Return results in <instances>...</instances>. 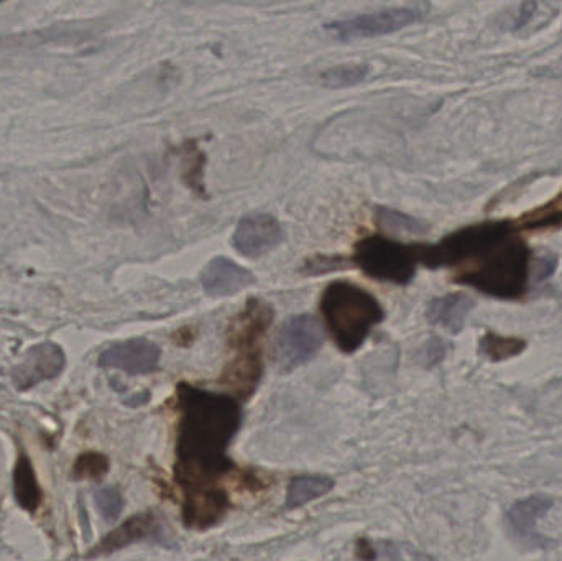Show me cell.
Segmentation results:
<instances>
[{
    "label": "cell",
    "mask_w": 562,
    "mask_h": 561,
    "mask_svg": "<svg viewBox=\"0 0 562 561\" xmlns=\"http://www.w3.org/2000/svg\"><path fill=\"white\" fill-rule=\"evenodd\" d=\"M421 265L449 269L457 285L518 302L530 290L533 251L512 221H485L423 244Z\"/></svg>",
    "instance_id": "6da1fadb"
},
{
    "label": "cell",
    "mask_w": 562,
    "mask_h": 561,
    "mask_svg": "<svg viewBox=\"0 0 562 561\" xmlns=\"http://www.w3.org/2000/svg\"><path fill=\"white\" fill-rule=\"evenodd\" d=\"M176 408L181 417L175 481L183 497L224 491L219 481L235 468L227 448L242 427L239 400L181 382L176 389Z\"/></svg>",
    "instance_id": "7a4b0ae2"
},
{
    "label": "cell",
    "mask_w": 562,
    "mask_h": 561,
    "mask_svg": "<svg viewBox=\"0 0 562 561\" xmlns=\"http://www.w3.org/2000/svg\"><path fill=\"white\" fill-rule=\"evenodd\" d=\"M319 310L337 348L346 354L355 353L370 331L385 320L382 303L365 288L346 280L329 283L319 300Z\"/></svg>",
    "instance_id": "3957f363"
},
{
    "label": "cell",
    "mask_w": 562,
    "mask_h": 561,
    "mask_svg": "<svg viewBox=\"0 0 562 561\" xmlns=\"http://www.w3.org/2000/svg\"><path fill=\"white\" fill-rule=\"evenodd\" d=\"M272 321V306L258 298H250L229 326V348L234 357L219 382L242 399L254 394L262 379V339Z\"/></svg>",
    "instance_id": "277c9868"
},
{
    "label": "cell",
    "mask_w": 562,
    "mask_h": 561,
    "mask_svg": "<svg viewBox=\"0 0 562 561\" xmlns=\"http://www.w3.org/2000/svg\"><path fill=\"white\" fill-rule=\"evenodd\" d=\"M421 252L423 244H405L390 237L369 236L355 244L354 255L349 260L370 279L408 285L421 265Z\"/></svg>",
    "instance_id": "5b68a950"
},
{
    "label": "cell",
    "mask_w": 562,
    "mask_h": 561,
    "mask_svg": "<svg viewBox=\"0 0 562 561\" xmlns=\"http://www.w3.org/2000/svg\"><path fill=\"white\" fill-rule=\"evenodd\" d=\"M323 341V328L314 316H291L281 325L275 338V362L281 371H293L311 361L323 346Z\"/></svg>",
    "instance_id": "8992f818"
},
{
    "label": "cell",
    "mask_w": 562,
    "mask_h": 561,
    "mask_svg": "<svg viewBox=\"0 0 562 561\" xmlns=\"http://www.w3.org/2000/svg\"><path fill=\"white\" fill-rule=\"evenodd\" d=\"M421 17V10L415 7H393L372 14L357 15L352 19L336 20L326 25V30L341 42H352L390 35L420 22Z\"/></svg>",
    "instance_id": "52a82bcc"
},
{
    "label": "cell",
    "mask_w": 562,
    "mask_h": 561,
    "mask_svg": "<svg viewBox=\"0 0 562 561\" xmlns=\"http://www.w3.org/2000/svg\"><path fill=\"white\" fill-rule=\"evenodd\" d=\"M283 236L278 219L265 213L249 214L237 224L232 234V246L247 259H258L280 246Z\"/></svg>",
    "instance_id": "ba28073f"
},
{
    "label": "cell",
    "mask_w": 562,
    "mask_h": 561,
    "mask_svg": "<svg viewBox=\"0 0 562 561\" xmlns=\"http://www.w3.org/2000/svg\"><path fill=\"white\" fill-rule=\"evenodd\" d=\"M66 366L65 351L58 344H37L28 349L24 359L12 369V384L19 390H30L35 385L60 376Z\"/></svg>",
    "instance_id": "9c48e42d"
},
{
    "label": "cell",
    "mask_w": 562,
    "mask_h": 561,
    "mask_svg": "<svg viewBox=\"0 0 562 561\" xmlns=\"http://www.w3.org/2000/svg\"><path fill=\"white\" fill-rule=\"evenodd\" d=\"M160 348L148 339H129L114 344L99 356V366L119 369L130 376L150 374L160 366Z\"/></svg>",
    "instance_id": "30bf717a"
},
{
    "label": "cell",
    "mask_w": 562,
    "mask_h": 561,
    "mask_svg": "<svg viewBox=\"0 0 562 561\" xmlns=\"http://www.w3.org/2000/svg\"><path fill=\"white\" fill-rule=\"evenodd\" d=\"M255 275L242 265L235 264L227 257H216L209 260L208 265L201 272V285L209 297H232L245 288L252 287Z\"/></svg>",
    "instance_id": "8fae6325"
},
{
    "label": "cell",
    "mask_w": 562,
    "mask_h": 561,
    "mask_svg": "<svg viewBox=\"0 0 562 561\" xmlns=\"http://www.w3.org/2000/svg\"><path fill=\"white\" fill-rule=\"evenodd\" d=\"M160 532H162L160 519L153 512L134 515L129 520H125L124 524L119 525L116 530H112L111 534L102 538L93 552L89 553V557L109 555L120 548L129 547L132 543L158 537V535H162Z\"/></svg>",
    "instance_id": "7c38bea8"
},
{
    "label": "cell",
    "mask_w": 562,
    "mask_h": 561,
    "mask_svg": "<svg viewBox=\"0 0 562 561\" xmlns=\"http://www.w3.org/2000/svg\"><path fill=\"white\" fill-rule=\"evenodd\" d=\"M553 504V499L546 494H535V496L516 501L507 512L510 530L523 542L541 545L538 534H536V524H538V519H541L553 507Z\"/></svg>",
    "instance_id": "4fadbf2b"
},
{
    "label": "cell",
    "mask_w": 562,
    "mask_h": 561,
    "mask_svg": "<svg viewBox=\"0 0 562 561\" xmlns=\"http://www.w3.org/2000/svg\"><path fill=\"white\" fill-rule=\"evenodd\" d=\"M472 306L474 303L464 293H449L429 302L426 318L433 325L441 326L451 333H459L466 323Z\"/></svg>",
    "instance_id": "5bb4252c"
},
{
    "label": "cell",
    "mask_w": 562,
    "mask_h": 561,
    "mask_svg": "<svg viewBox=\"0 0 562 561\" xmlns=\"http://www.w3.org/2000/svg\"><path fill=\"white\" fill-rule=\"evenodd\" d=\"M14 496L22 509L28 512L35 510L42 504V489L38 484L37 474L32 461L27 455H20L14 468Z\"/></svg>",
    "instance_id": "9a60e30c"
},
{
    "label": "cell",
    "mask_w": 562,
    "mask_h": 561,
    "mask_svg": "<svg viewBox=\"0 0 562 561\" xmlns=\"http://www.w3.org/2000/svg\"><path fill=\"white\" fill-rule=\"evenodd\" d=\"M513 223L520 232L554 231L562 228V190L538 208L521 214Z\"/></svg>",
    "instance_id": "2e32d148"
},
{
    "label": "cell",
    "mask_w": 562,
    "mask_h": 561,
    "mask_svg": "<svg viewBox=\"0 0 562 561\" xmlns=\"http://www.w3.org/2000/svg\"><path fill=\"white\" fill-rule=\"evenodd\" d=\"M334 487V481L328 476H300L291 481L286 491V509H298L308 502L326 496Z\"/></svg>",
    "instance_id": "e0dca14e"
},
{
    "label": "cell",
    "mask_w": 562,
    "mask_h": 561,
    "mask_svg": "<svg viewBox=\"0 0 562 561\" xmlns=\"http://www.w3.org/2000/svg\"><path fill=\"white\" fill-rule=\"evenodd\" d=\"M479 348L480 353L484 354L489 361L503 362L520 356L526 349V341L516 338V336H503V334L489 331L484 334V338L480 339Z\"/></svg>",
    "instance_id": "ac0fdd59"
},
{
    "label": "cell",
    "mask_w": 562,
    "mask_h": 561,
    "mask_svg": "<svg viewBox=\"0 0 562 561\" xmlns=\"http://www.w3.org/2000/svg\"><path fill=\"white\" fill-rule=\"evenodd\" d=\"M375 219L377 223L387 231L397 232V234H413L421 236L429 231L428 223L421 219L413 218L410 214L401 213L397 209L377 208L375 209Z\"/></svg>",
    "instance_id": "d6986e66"
},
{
    "label": "cell",
    "mask_w": 562,
    "mask_h": 561,
    "mask_svg": "<svg viewBox=\"0 0 562 561\" xmlns=\"http://www.w3.org/2000/svg\"><path fill=\"white\" fill-rule=\"evenodd\" d=\"M109 458L96 451H86L79 455L73 464V476L76 479H89V481H99L106 476L109 471Z\"/></svg>",
    "instance_id": "ffe728a7"
},
{
    "label": "cell",
    "mask_w": 562,
    "mask_h": 561,
    "mask_svg": "<svg viewBox=\"0 0 562 561\" xmlns=\"http://www.w3.org/2000/svg\"><path fill=\"white\" fill-rule=\"evenodd\" d=\"M369 73L367 65H339L324 71L321 79L328 88H347L362 83Z\"/></svg>",
    "instance_id": "44dd1931"
},
{
    "label": "cell",
    "mask_w": 562,
    "mask_h": 561,
    "mask_svg": "<svg viewBox=\"0 0 562 561\" xmlns=\"http://www.w3.org/2000/svg\"><path fill=\"white\" fill-rule=\"evenodd\" d=\"M94 501H96L97 510L107 520H116L124 507V499L116 487H104L101 491H97Z\"/></svg>",
    "instance_id": "7402d4cb"
},
{
    "label": "cell",
    "mask_w": 562,
    "mask_h": 561,
    "mask_svg": "<svg viewBox=\"0 0 562 561\" xmlns=\"http://www.w3.org/2000/svg\"><path fill=\"white\" fill-rule=\"evenodd\" d=\"M351 264V260L344 259V257H314V259L308 260L305 264V272L309 275H319L328 274V272H334V270L347 269Z\"/></svg>",
    "instance_id": "603a6c76"
},
{
    "label": "cell",
    "mask_w": 562,
    "mask_h": 561,
    "mask_svg": "<svg viewBox=\"0 0 562 561\" xmlns=\"http://www.w3.org/2000/svg\"><path fill=\"white\" fill-rule=\"evenodd\" d=\"M357 550H359V557L362 558V560L365 561L374 560L375 558L374 548L369 547V545H367V542H365V540H360L359 547H357Z\"/></svg>",
    "instance_id": "cb8c5ba5"
}]
</instances>
